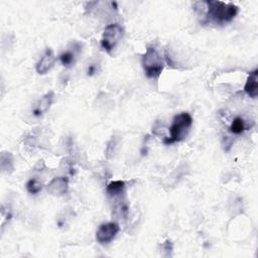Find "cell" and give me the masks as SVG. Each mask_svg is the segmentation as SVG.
I'll use <instances>...</instances> for the list:
<instances>
[{"instance_id":"6da1fadb","label":"cell","mask_w":258,"mask_h":258,"mask_svg":"<svg viewBox=\"0 0 258 258\" xmlns=\"http://www.w3.org/2000/svg\"><path fill=\"white\" fill-rule=\"evenodd\" d=\"M207 12L206 19L219 24L231 22L238 14L239 7L231 2L204 1Z\"/></svg>"},{"instance_id":"7a4b0ae2","label":"cell","mask_w":258,"mask_h":258,"mask_svg":"<svg viewBox=\"0 0 258 258\" xmlns=\"http://www.w3.org/2000/svg\"><path fill=\"white\" fill-rule=\"evenodd\" d=\"M192 125V118L187 112H182L173 117L169 127V137L163 139V143L168 145L184 140Z\"/></svg>"},{"instance_id":"3957f363","label":"cell","mask_w":258,"mask_h":258,"mask_svg":"<svg viewBox=\"0 0 258 258\" xmlns=\"http://www.w3.org/2000/svg\"><path fill=\"white\" fill-rule=\"evenodd\" d=\"M141 64L148 79H158L164 68V60L155 46H147L141 57Z\"/></svg>"},{"instance_id":"277c9868","label":"cell","mask_w":258,"mask_h":258,"mask_svg":"<svg viewBox=\"0 0 258 258\" xmlns=\"http://www.w3.org/2000/svg\"><path fill=\"white\" fill-rule=\"evenodd\" d=\"M123 35V28L118 23H112L105 27L102 38H101V47L110 53L117 43L120 41Z\"/></svg>"},{"instance_id":"5b68a950","label":"cell","mask_w":258,"mask_h":258,"mask_svg":"<svg viewBox=\"0 0 258 258\" xmlns=\"http://www.w3.org/2000/svg\"><path fill=\"white\" fill-rule=\"evenodd\" d=\"M120 231V227L116 222H108L101 224L96 232V240L100 244H109L112 242Z\"/></svg>"},{"instance_id":"8992f818","label":"cell","mask_w":258,"mask_h":258,"mask_svg":"<svg viewBox=\"0 0 258 258\" xmlns=\"http://www.w3.org/2000/svg\"><path fill=\"white\" fill-rule=\"evenodd\" d=\"M48 194L51 196H63L69 190V179L66 176H56L53 177L48 184L46 185Z\"/></svg>"},{"instance_id":"52a82bcc","label":"cell","mask_w":258,"mask_h":258,"mask_svg":"<svg viewBox=\"0 0 258 258\" xmlns=\"http://www.w3.org/2000/svg\"><path fill=\"white\" fill-rule=\"evenodd\" d=\"M81 50H82V44H80L78 42L72 43V45L67 50L62 51L58 55V58H59L61 64L67 68L74 66L76 62V59L78 57V54L81 52Z\"/></svg>"},{"instance_id":"ba28073f","label":"cell","mask_w":258,"mask_h":258,"mask_svg":"<svg viewBox=\"0 0 258 258\" xmlns=\"http://www.w3.org/2000/svg\"><path fill=\"white\" fill-rule=\"evenodd\" d=\"M55 62V56L53 54V51L50 48H46L42 56L39 58L35 66L36 73L38 75H45L47 74Z\"/></svg>"},{"instance_id":"9c48e42d","label":"cell","mask_w":258,"mask_h":258,"mask_svg":"<svg viewBox=\"0 0 258 258\" xmlns=\"http://www.w3.org/2000/svg\"><path fill=\"white\" fill-rule=\"evenodd\" d=\"M54 98V94L52 91L47 92L45 95H43L33 106L32 108V114L35 117H41L44 115L48 109L50 108L52 101Z\"/></svg>"},{"instance_id":"30bf717a","label":"cell","mask_w":258,"mask_h":258,"mask_svg":"<svg viewBox=\"0 0 258 258\" xmlns=\"http://www.w3.org/2000/svg\"><path fill=\"white\" fill-rule=\"evenodd\" d=\"M244 91L249 97L253 99L257 97L258 95V70L257 69L249 73L244 86Z\"/></svg>"},{"instance_id":"8fae6325","label":"cell","mask_w":258,"mask_h":258,"mask_svg":"<svg viewBox=\"0 0 258 258\" xmlns=\"http://www.w3.org/2000/svg\"><path fill=\"white\" fill-rule=\"evenodd\" d=\"M126 188V183L123 180H113L108 183L106 187V192L109 198L117 199L124 195Z\"/></svg>"},{"instance_id":"7c38bea8","label":"cell","mask_w":258,"mask_h":258,"mask_svg":"<svg viewBox=\"0 0 258 258\" xmlns=\"http://www.w3.org/2000/svg\"><path fill=\"white\" fill-rule=\"evenodd\" d=\"M0 164H1V169L3 172L11 173L14 169L13 155L10 152H2L1 157H0Z\"/></svg>"},{"instance_id":"4fadbf2b","label":"cell","mask_w":258,"mask_h":258,"mask_svg":"<svg viewBox=\"0 0 258 258\" xmlns=\"http://www.w3.org/2000/svg\"><path fill=\"white\" fill-rule=\"evenodd\" d=\"M229 130H230L231 133H233L235 135L242 134L245 130H247V126H246V123H245L244 119L241 118V117H236L232 121V123L229 127Z\"/></svg>"},{"instance_id":"5bb4252c","label":"cell","mask_w":258,"mask_h":258,"mask_svg":"<svg viewBox=\"0 0 258 258\" xmlns=\"http://www.w3.org/2000/svg\"><path fill=\"white\" fill-rule=\"evenodd\" d=\"M42 182L39 181L37 178H30L26 182V189L31 195H36L42 189Z\"/></svg>"},{"instance_id":"9a60e30c","label":"cell","mask_w":258,"mask_h":258,"mask_svg":"<svg viewBox=\"0 0 258 258\" xmlns=\"http://www.w3.org/2000/svg\"><path fill=\"white\" fill-rule=\"evenodd\" d=\"M97 73V68H96V66L95 64H90L89 67H88V70H87V75L88 76H93V75H95Z\"/></svg>"}]
</instances>
